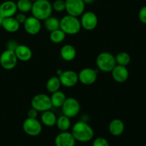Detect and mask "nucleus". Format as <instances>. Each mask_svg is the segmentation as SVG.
Here are the masks:
<instances>
[{
    "label": "nucleus",
    "instance_id": "1",
    "mask_svg": "<svg viewBox=\"0 0 146 146\" xmlns=\"http://www.w3.org/2000/svg\"><path fill=\"white\" fill-rule=\"evenodd\" d=\"M71 133L76 141L81 143L88 142L91 141L94 136V131L92 127L83 121H77L74 123Z\"/></svg>",
    "mask_w": 146,
    "mask_h": 146
},
{
    "label": "nucleus",
    "instance_id": "2",
    "mask_svg": "<svg viewBox=\"0 0 146 146\" xmlns=\"http://www.w3.org/2000/svg\"><path fill=\"white\" fill-rule=\"evenodd\" d=\"M52 11V4L48 0H36L34 1L31 10L33 17L40 21H44L51 16Z\"/></svg>",
    "mask_w": 146,
    "mask_h": 146
},
{
    "label": "nucleus",
    "instance_id": "3",
    "mask_svg": "<svg viewBox=\"0 0 146 146\" xmlns=\"http://www.w3.org/2000/svg\"><path fill=\"white\" fill-rule=\"evenodd\" d=\"M60 29L66 35H76L81 29L80 19L67 14L60 19Z\"/></svg>",
    "mask_w": 146,
    "mask_h": 146
},
{
    "label": "nucleus",
    "instance_id": "4",
    "mask_svg": "<svg viewBox=\"0 0 146 146\" xmlns=\"http://www.w3.org/2000/svg\"><path fill=\"white\" fill-rule=\"evenodd\" d=\"M96 65L103 72H111L116 65L115 56L109 52L100 53L96 58Z\"/></svg>",
    "mask_w": 146,
    "mask_h": 146
},
{
    "label": "nucleus",
    "instance_id": "5",
    "mask_svg": "<svg viewBox=\"0 0 146 146\" xmlns=\"http://www.w3.org/2000/svg\"><path fill=\"white\" fill-rule=\"evenodd\" d=\"M31 108H35L38 112H44L52 108L51 98L49 96L44 94H36L33 97L31 101Z\"/></svg>",
    "mask_w": 146,
    "mask_h": 146
},
{
    "label": "nucleus",
    "instance_id": "6",
    "mask_svg": "<svg viewBox=\"0 0 146 146\" xmlns=\"http://www.w3.org/2000/svg\"><path fill=\"white\" fill-rule=\"evenodd\" d=\"M22 128L24 133L29 136H37L42 131L41 123L37 118H26L23 123Z\"/></svg>",
    "mask_w": 146,
    "mask_h": 146
},
{
    "label": "nucleus",
    "instance_id": "7",
    "mask_svg": "<svg viewBox=\"0 0 146 146\" xmlns=\"http://www.w3.org/2000/svg\"><path fill=\"white\" fill-rule=\"evenodd\" d=\"M63 115H66L68 118H71L76 117L80 112L81 106L80 104L76 98L70 97L66 98L64 104L61 106Z\"/></svg>",
    "mask_w": 146,
    "mask_h": 146
},
{
    "label": "nucleus",
    "instance_id": "8",
    "mask_svg": "<svg viewBox=\"0 0 146 146\" xmlns=\"http://www.w3.org/2000/svg\"><path fill=\"white\" fill-rule=\"evenodd\" d=\"M18 58L14 51L5 50L0 54V65L5 70H12L17 66Z\"/></svg>",
    "mask_w": 146,
    "mask_h": 146
},
{
    "label": "nucleus",
    "instance_id": "9",
    "mask_svg": "<svg viewBox=\"0 0 146 146\" xmlns=\"http://www.w3.org/2000/svg\"><path fill=\"white\" fill-rule=\"evenodd\" d=\"M66 9L68 15L78 17L85 10V3L83 0H65Z\"/></svg>",
    "mask_w": 146,
    "mask_h": 146
},
{
    "label": "nucleus",
    "instance_id": "10",
    "mask_svg": "<svg viewBox=\"0 0 146 146\" xmlns=\"http://www.w3.org/2000/svg\"><path fill=\"white\" fill-rule=\"evenodd\" d=\"M80 22L81 28L84 29L86 31H92L96 28L98 19L95 13L93 11H86L83 13L81 16Z\"/></svg>",
    "mask_w": 146,
    "mask_h": 146
},
{
    "label": "nucleus",
    "instance_id": "11",
    "mask_svg": "<svg viewBox=\"0 0 146 146\" xmlns=\"http://www.w3.org/2000/svg\"><path fill=\"white\" fill-rule=\"evenodd\" d=\"M78 81L86 86L94 84L97 79V72L91 68H84L78 74Z\"/></svg>",
    "mask_w": 146,
    "mask_h": 146
},
{
    "label": "nucleus",
    "instance_id": "12",
    "mask_svg": "<svg viewBox=\"0 0 146 146\" xmlns=\"http://www.w3.org/2000/svg\"><path fill=\"white\" fill-rule=\"evenodd\" d=\"M58 78L61 85L67 88L75 86L78 82V74L72 70L63 71L62 74L58 76Z\"/></svg>",
    "mask_w": 146,
    "mask_h": 146
},
{
    "label": "nucleus",
    "instance_id": "13",
    "mask_svg": "<svg viewBox=\"0 0 146 146\" xmlns=\"http://www.w3.org/2000/svg\"><path fill=\"white\" fill-rule=\"evenodd\" d=\"M24 30L27 34L30 35H36L41 29V21L34 17H27V20L24 23Z\"/></svg>",
    "mask_w": 146,
    "mask_h": 146
},
{
    "label": "nucleus",
    "instance_id": "14",
    "mask_svg": "<svg viewBox=\"0 0 146 146\" xmlns=\"http://www.w3.org/2000/svg\"><path fill=\"white\" fill-rule=\"evenodd\" d=\"M76 141L72 133L68 131H61L55 138L56 146H75Z\"/></svg>",
    "mask_w": 146,
    "mask_h": 146
},
{
    "label": "nucleus",
    "instance_id": "15",
    "mask_svg": "<svg viewBox=\"0 0 146 146\" xmlns=\"http://www.w3.org/2000/svg\"><path fill=\"white\" fill-rule=\"evenodd\" d=\"M17 11V3L11 0H7L0 4V15L3 18L12 17L16 15Z\"/></svg>",
    "mask_w": 146,
    "mask_h": 146
},
{
    "label": "nucleus",
    "instance_id": "16",
    "mask_svg": "<svg viewBox=\"0 0 146 146\" xmlns=\"http://www.w3.org/2000/svg\"><path fill=\"white\" fill-rule=\"evenodd\" d=\"M112 77L116 82L124 83L129 77V71L126 66L121 65H115L111 71Z\"/></svg>",
    "mask_w": 146,
    "mask_h": 146
},
{
    "label": "nucleus",
    "instance_id": "17",
    "mask_svg": "<svg viewBox=\"0 0 146 146\" xmlns=\"http://www.w3.org/2000/svg\"><path fill=\"white\" fill-rule=\"evenodd\" d=\"M14 52L18 60L24 61V62L29 61L32 58L33 53L31 49L29 47L24 44H19Z\"/></svg>",
    "mask_w": 146,
    "mask_h": 146
},
{
    "label": "nucleus",
    "instance_id": "18",
    "mask_svg": "<svg viewBox=\"0 0 146 146\" xmlns=\"http://www.w3.org/2000/svg\"><path fill=\"white\" fill-rule=\"evenodd\" d=\"M110 133L113 136H120L125 130V125L123 121L118 118H115L110 122L108 126Z\"/></svg>",
    "mask_w": 146,
    "mask_h": 146
},
{
    "label": "nucleus",
    "instance_id": "19",
    "mask_svg": "<svg viewBox=\"0 0 146 146\" xmlns=\"http://www.w3.org/2000/svg\"><path fill=\"white\" fill-rule=\"evenodd\" d=\"M60 55L64 61H71L76 56V50L74 46L71 44H65L60 50Z\"/></svg>",
    "mask_w": 146,
    "mask_h": 146
},
{
    "label": "nucleus",
    "instance_id": "20",
    "mask_svg": "<svg viewBox=\"0 0 146 146\" xmlns=\"http://www.w3.org/2000/svg\"><path fill=\"white\" fill-rule=\"evenodd\" d=\"M21 24L17 21L15 17H8L4 18L1 27L7 32L15 33L19 29Z\"/></svg>",
    "mask_w": 146,
    "mask_h": 146
},
{
    "label": "nucleus",
    "instance_id": "21",
    "mask_svg": "<svg viewBox=\"0 0 146 146\" xmlns=\"http://www.w3.org/2000/svg\"><path fill=\"white\" fill-rule=\"evenodd\" d=\"M57 117L51 110L42 112L41 115V121L42 124L47 127H53L56 125Z\"/></svg>",
    "mask_w": 146,
    "mask_h": 146
},
{
    "label": "nucleus",
    "instance_id": "22",
    "mask_svg": "<svg viewBox=\"0 0 146 146\" xmlns=\"http://www.w3.org/2000/svg\"><path fill=\"white\" fill-rule=\"evenodd\" d=\"M50 98H51V104H52L53 107L61 108L64 101L66 99V96L64 92L58 90L56 92L52 93L51 96H50Z\"/></svg>",
    "mask_w": 146,
    "mask_h": 146
},
{
    "label": "nucleus",
    "instance_id": "23",
    "mask_svg": "<svg viewBox=\"0 0 146 146\" xmlns=\"http://www.w3.org/2000/svg\"><path fill=\"white\" fill-rule=\"evenodd\" d=\"M61 84L60 81L58 76H52L50 78H48L46 84V88L48 92L52 93L56 92L60 89Z\"/></svg>",
    "mask_w": 146,
    "mask_h": 146
},
{
    "label": "nucleus",
    "instance_id": "24",
    "mask_svg": "<svg viewBox=\"0 0 146 146\" xmlns=\"http://www.w3.org/2000/svg\"><path fill=\"white\" fill-rule=\"evenodd\" d=\"M56 125L61 132V131H68L71 125V118L65 115H61L57 118Z\"/></svg>",
    "mask_w": 146,
    "mask_h": 146
},
{
    "label": "nucleus",
    "instance_id": "25",
    "mask_svg": "<svg viewBox=\"0 0 146 146\" xmlns=\"http://www.w3.org/2000/svg\"><path fill=\"white\" fill-rule=\"evenodd\" d=\"M44 27L48 31H53L60 28V20L58 18L50 16L44 20Z\"/></svg>",
    "mask_w": 146,
    "mask_h": 146
},
{
    "label": "nucleus",
    "instance_id": "26",
    "mask_svg": "<svg viewBox=\"0 0 146 146\" xmlns=\"http://www.w3.org/2000/svg\"><path fill=\"white\" fill-rule=\"evenodd\" d=\"M66 36V34L59 28L50 32L49 38L51 42L54 43V44H60L64 41Z\"/></svg>",
    "mask_w": 146,
    "mask_h": 146
},
{
    "label": "nucleus",
    "instance_id": "27",
    "mask_svg": "<svg viewBox=\"0 0 146 146\" xmlns=\"http://www.w3.org/2000/svg\"><path fill=\"white\" fill-rule=\"evenodd\" d=\"M115 59L117 65L127 66L131 63V58L128 53L125 52V51H121L115 56Z\"/></svg>",
    "mask_w": 146,
    "mask_h": 146
},
{
    "label": "nucleus",
    "instance_id": "28",
    "mask_svg": "<svg viewBox=\"0 0 146 146\" xmlns=\"http://www.w3.org/2000/svg\"><path fill=\"white\" fill-rule=\"evenodd\" d=\"M33 2L30 0H17V7L18 11L21 13H27L31 11Z\"/></svg>",
    "mask_w": 146,
    "mask_h": 146
},
{
    "label": "nucleus",
    "instance_id": "29",
    "mask_svg": "<svg viewBox=\"0 0 146 146\" xmlns=\"http://www.w3.org/2000/svg\"><path fill=\"white\" fill-rule=\"evenodd\" d=\"M53 10L57 12H62L66 9L65 0H55L52 4Z\"/></svg>",
    "mask_w": 146,
    "mask_h": 146
},
{
    "label": "nucleus",
    "instance_id": "30",
    "mask_svg": "<svg viewBox=\"0 0 146 146\" xmlns=\"http://www.w3.org/2000/svg\"><path fill=\"white\" fill-rule=\"evenodd\" d=\"M92 146H110V145L108 141L106 138L98 137L94 140Z\"/></svg>",
    "mask_w": 146,
    "mask_h": 146
},
{
    "label": "nucleus",
    "instance_id": "31",
    "mask_svg": "<svg viewBox=\"0 0 146 146\" xmlns=\"http://www.w3.org/2000/svg\"><path fill=\"white\" fill-rule=\"evenodd\" d=\"M138 18L143 24H146V6L143 7L138 12Z\"/></svg>",
    "mask_w": 146,
    "mask_h": 146
},
{
    "label": "nucleus",
    "instance_id": "32",
    "mask_svg": "<svg viewBox=\"0 0 146 146\" xmlns=\"http://www.w3.org/2000/svg\"><path fill=\"white\" fill-rule=\"evenodd\" d=\"M18 45L19 44L17 43V41H14V40H9V41H8L7 42L6 46H7V49L11 50V51H15L16 48H17Z\"/></svg>",
    "mask_w": 146,
    "mask_h": 146
},
{
    "label": "nucleus",
    "instance_id": "33",
    "mask_svg": "<svg viewBox=\"0 0 146 146\" xmlns=\"http://www.w3.org/2000/svg\"><path fill=\"white\" fill-rule=\"evenodd\" d=\"M15 19L20 24H24V23L25 22V21L27 20V17L25 15L24 13L20 12L19 13V14H16Z\"/></svg>",
    "mask_w": 146,
    "mask_h": 146
},
{
    "label": "nucleus",
    "instance_id": "34",
    "mask_svg": "<svg viewBox=\"0 0 146 146\" xmlns=\"http://www.w3.org/2000/svg\"><path fill=\"white\" fill-rule=\"evenodd\" d=\"M38 111H36L35 108H30V109L28 111V112H27V118H37V117H38Z\"/></svg>",
    "mask_w": 146,
    "mask_h": 146
},
{
    "label": "nucleus",
    "instance_id": "35",
    "mask_svg": "<svg viewBox=\"0 0 146 146\" xmlns=\"http://www.w3.org/2000/svg\"><path fill=\"white\" fill-rule=\"evenodd\" d=\"M83 1H84V2L85 3V4H90L94 3L96 0H83Z\"/></svg>",
    "mask_w": 146,
    "mask_h": 146
},
{
    "label": "nucleus",
    "instance_id": "36",
    "mask_svg": "<svg viewBox=\"0 0 146 146\" xmlns=\"http://www.w3.org/2000/svg\"><path fill=\"white\" fill-rule=\"evenodd\" d=\"M62 72H63V70H61V69H57V70H56L57 76H59L61 75V74H62Z\"/></svg>",
    "mask_w": 146,
    "mask_h": 146
},
{
    "label": "nucleus",
    "instance_id": "37",
    "mask_svg": "<svg viewBox=\"0 0 146 146\" xmlns=\"http://www.w3.org/2000/svg\"><path fill=\"white\" fill-rule=\"evenodd\" d=\"M4 18H3L1 15H0V27H1L2 25V23H3V20H4Z\"/></svg>",
    "mask_w": 146,
    "mask_h": 146
},
{
    "label": "nucleus",
    "instance_id": "38",
    "mask_svg": "<svg viewBox=\"0 0 146 146\" xmlns=\"http://www.w3.org/2000/svg\"><path fill=\"white\" fill-rule=\"evenodd\" d=\"M30 1H32V2H34V1H36V0H30Z\"/></svg>",
    "mask_w": 146,
    "mask_h": 146
}]
</instances>
